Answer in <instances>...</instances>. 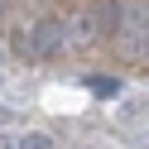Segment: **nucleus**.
<instances>
[{
	"label": "nucleus",
	"instance_id": "1",
	"mask_svg": "<svg viewBox=\"0 0 149 149\" xmlns=\"http://www.w3.org/2000/svg\"><path fill=\"white\" fill-rule=\"evenodd\" d=\"M63 43H68V24H63V19H39L29 34H19V53L34 58V63H39V58H53Z\"/></svg>",
	"mask_w": 149,
	"mask_h": 149
},
{
	"label": "nucleus",
	"instance_id": "2",
	"mask_svg": "<svg viewBox=\"0 0 149 149\" xmlns=\"http://www.w3.org/2000/svg\"><path fill=\"white\" fill-rule=\"evenodd\" d=\"M111 24H116V5H87L68 24V34L72 39H101V34H111Z\"/></svg>",
	"mask_w": 149,
	"mask_h": 149
},
{
	"label": "nucleus",
	"instance_id": "3",
	"mask_svg": "<svg viewBox=\"0 0 149 149\" xmlns=\"http://www.w3.org/2000/svg\"><path fill=\"white\" fill-rule=\"evenodd\" d=\"M120 34H125V43H130L135 53H144V0H139V5H130L125 29H120Z\"/></svg>",
	"mask_w": 149,
	"mask_h": 149
},
{
	"label": "nucleus",
	"instance_id": "4",
	"mask_svg": "<svg viewBox=\"0 0 149 149\" xmlns=\"http://www.w3.org/2000/svg\"><path fill=\"white\" fill-rule=\"evenodd\" d=\"M15 149H58V144H53V135H43V130H24V135L15 139Z\"/></svg>",
	"mask_w": 149,
	"mask_h": 149
},
{
	"label": "nucleus",
	"instance_id": "5",
	"mask_svg": "<svg viewBox=\"0 0 149 149\" xmlns=\"http://www.w3.org/2000/svg\"><path fill=\"white\" fill-rule=\"evenodd\" d=\"M87 91H96V96H116L120 82H116V77H87Z\"/></svg>",
	"mask_w": 149,
	"mask_h": 149
}]
</instances>
